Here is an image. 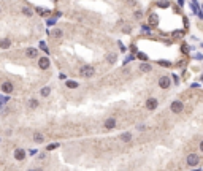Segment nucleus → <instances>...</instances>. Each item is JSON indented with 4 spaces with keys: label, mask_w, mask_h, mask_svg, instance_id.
Returning <instances> with one entry per match:
<instances>
[{
    "label": "nucleus",
    "mask_w": 203,
    "mask_h": 171,
    "mask_svg": "<svg viewBox=\"0 0 203 171\" xmlns=\"http://www.w3.org/2000/svg\"><path fill=\"white\" fill-rule=\"evenodd\" d=\"M94 73H95V70H94V67H89V65H84L79 68V75L83 76V78H92Z\"/></svg>",
    "instance_id": "1"
},
{
    "label": "nucleus",
    "mask_w": 203,
    "mask_h": 171,
    "mask_svg": "<svg viewBox=\"0 0 203 171\" xmlns=\"http://www.w3.org/2000/svg\"><path fill=\"white\" fill-rule=\"evenodd\" d=\"M49 65H51V62H49L48 57H40L38 59V67H40L42 70H48Z\"/></svg>",
    "instance_id": "2"
},
{
    "label": "nucleus",
    "mask_w": 203,
    "mask_h": 171,
    "mask_svg": "<svg viewBox=\"0 0 203 171\" xmlns=\"http://www.w3.org/2000/svg\"><path fill=\"white\" fill-rule=\"evenodd\" d=\"M198 162H200V157L197 154L187 155V165H189V166H195V165H198Z\"/></svg>",
    "instance_id": "3"
},
{
    "label": "nucleus",
    "mask_w": 203,
    "mask_h": 171,
    "mask_svg": "<svg viewBox=\"0 0 203 171\" xmlns=\"http://www.w3.org/2000/svg\"><path fill=\"white\" fill-rule=\"evenodd\" d=\"M170 108H172V111H173L175 114H178V113H181V111H182L184 105H182V103L179 102V100H176V102H173V103H172V106H170Z\"/></svg>",
    "instance_id": "4"
},
{
    "label": "nucleus",
    "mask_w": 203,
    "mask_h": 171,
    "mask_svg": "<svg viewBox=\"0 0 203 171\" xmlns=\"http://www.w3.org/2000/svg\"><path fill=\"white\" fill-rule=\"evenodd\" d=\"M159 85H160L162 89H168L170 85H172V81H170L168 76H162V78L159 79Z\"/></svg>",
    "instance_id": "5"
},
{
    "label": "nucleus",
    "mask_w": 203,
    "mask_h": 171,
    "mask_svg": "<svg viewBox=\"0 0 203 171\" xmlns=\"http://www.w3.org/2000/svg\"><path fill=\"white\" fill-rule=\"evenodd\" d=\"M114 127H116V117H108L105 120V128L107 130H113Z\"/></svg>",
    "instance_id": "6"
},
{
    "label": "nucleus",
    "mask_w": 203,
    "mask_h": 171,
    "mask_svg": "<svg viewBox=\"0 0 203 171\" xmlns=\"http://www.w3.org/2000/svg\"><path fill=\"white\" fill-rule=\"evenodd\" d=\"M14 158H16V160H24L25 158V151L24 149H16V151H14Z\"/></svg>",
    "instance_id": "7"
},
{
    "label": "nucleus",
    "mask_w": 203,
    "mask_h": 171,
    "mask_svg": "<svg viewBox=\"0 0 203 171\" xmlns=\"http://www.w3.org/2000/svg\"><path fill=\"white\" fill-rule=\"evenodd\" d=\"M146 108H148L149 111L155 110V108H157V100H155V98H149L148 102H146Z\"/></svg>",
    "instance_id": "8"
},
{
    "label": "nucleus",
    "mask_w": 203,
    "mask_h": 171,
    "mask_svg": "<svg viewBox=\"0 0 203 171\" xmlns=\"http://www.w3.org/2000/svg\"><path fill=\"white\" fill-rule=\"evenodd\" d=\"M2 90H3L5 94H11L13 92V84H11V82H3V84H2Z\"/></svg>",
    "instance_id": "9"
},
{
    "label": "nucleus",
    "mask_w": 203,
    "mask_h": 171,
    "mask_svg": "<svg viewBox=\"0 0 203 171\" xmlns=\"http://www.w3.org/2000/svg\"><path fill=\"white\" fill-rule=\"evenodd\" d=\"M25 55L30 57V59H33V57H37V55H38V51L35 48H29V49H25Z\"/></svg>",
    "instance_id": "10"
},
{
    "label": "nucleus",
    "mask_w": 203,
    "mask_h": 171,
    "mask_svg": "<svg viewBox=\"0 0 203 171\" xmlns=\"http://www.w3.org/2000/svg\"><path fill=\"white\" fill-rule=\"evenodd\" d=\"M149 24H151V25H157V24H159V17H157V14L152 13L151 16H149Z\"/></svg>",
    "instance_id": "11"
},
{
    "label": "nucleus",
    "mask_w": 203,
    "mask_h": 171,
    "mask_svg": "<svg viewBox=\"0 0 203 171\" xmlns=\"http://www.w3.org/2000/svg\"><path fill=\"white\" fill-rule=\"evenodd\" d=\"M151 70H152V67L149 65V63H140V71L148 73V71H151Z\"/></svg>",
    "instance_id": "12"
},
{
    "label": "nucleus",
    "mask_w": 203,
    "mask_h": 171,
    "mask_svg": "<svg viewBox=\"0 0 203 171\" xmlns=\"http://www.w3.org/2000/svg\"><path fill=\"white\" fill-rule=\"evenodd\" d=\"M33 141H35V143H43V141H45V136L37 132V133H33Z\"/></svg>",
    "instance_id": "13"
},
{
    "label": "nucleus",
    "mask_w": 203,
    "mask_h": 171,
    "mask_svg": "<svg viewBox=\"0 0 203 171\" xmlns=\"http://www.w3.org/2000/svg\"><path fill=\"white\" fill-rule=\"evenodd\" d=\"M10 40H7V38H3V40H0V48L2 49H7V48H10Z\"/></svg>",
    "instance_id": "14"
},
{
    "label": "nucleus",
    "mask_w": 203,
    "mask_h": 171,
    "mask_svg": "<svg viewBox=\"0 0 203 171\" xmlns=\"http://www.w3.org/2000/svg\"><path fill=\"white\" fill-rule=\"evenodd\" d=\"M119 140L124 141V143H129V141L132 140V135H130V133H122V135L119 136Z\"/></svg>",
    "instance_id": "15"
},
{
    "label": "nucleus",
    "mask_w": 203,
    "mask_h": 171,
    "mask_svg": "<svg viewBox=\"0 0 203 171\" xmlns=\"http://www.w3.org/2000/svg\"><path fill=\"white\" fill-rule=\"evenodd\" d=\"M51 35H52V37H56V38H60V37H62V30H59V29H54V30L51 32Z\"/></svg>",
    "instance_id": "16"
},
{
    "label": "nucleus",
    "mask_w": 203,
    "mask_h": 171,
    "mask_svg": "<svg viewBox=\"0 0 203 171\" xmlns=\"http://www.w3.org/2000/svg\"><path fill=\"white\" fill-rule=\"evenodd\" d=\"M67 87H68V89H76V87H78V82H75V81H67Z\"/></svg>",
    "instance_id": "17"
},
{
    "label": "nucleus",
    "mask_w": 203,
    "mask_h": 171,
    "mask_svg": "<svg viewBox=\"0 0 203 171\" xmlns=\"http://www.w3.org/2000/svg\"><path fill=\"white\" fill-rule=\"evenodd\" d=\"M49 92H51V89H49V87H43L42 92H40V94H42L43 97H48V95H49Z\"/></svg>",
    "instance_id": "18"
},
{
    "label": "nucleus",
    "mask_w": 203,
    "mask_h": 171,
    "mask_svg": "<svg viewBox=\"0 0 203 171\" xmlns=\"http://www.w3.org/2000/svg\"><path fill=\"white\" fill-rule=\"evenodd\" d=\"M108 62H110V63H114V62H116V54H108Z\"/></svg>",
    "instance_id": "19"
},
{
    "label": "nucleus",
    "mask_w": 203,
    "mask_h": 171,
    "mask_svg": "<svg viewBox=\"0 0 203 171\" xmlns=\"http://www.w3.org/2000/svg\"><path fill=\"white\" fill-rule=\"evenodd\" d=\"M29 106H30L32 110H35V108L38 106V102L37 100H30V102H29Z\"/></svg>",
    "instance_id": "20"
},
{
    "label": "nucleus",
    "mask_w": 203,
    "mask_h": 171,
    "mask_svg": "<svg viewBox=\"0 0 203 171\" xmlns=\"http://www.w3.org/2000/svg\"><path fill=\"white\" fill-rule=\"evenodd\" d=\"M22 13H24L25 16H32V10H29V8H24V10H22Z\"/></svg>",
    "instance_id": "21"
},
{
    "label": "nucleus",
    "mask_w": 203,
    "mask_h": 171,
    "mask_svg": "<svg viewBox=\"0 0 203 171\" xmlns=\"http://www.w3.org/2000/svg\"><path fill=\"white\" fill-rule=\"evenodd\" d=\"M57 147V144H49L48 146V151H52V149H56Z\"/></svg>",
    "instance_id": "22"
},
{
    "label": "nucleus",
    "mask_w": 203,
    "mask_h": 171,
    "mask_svg": "<svg viewBox=\"0 0 203 171\" xmlns=\"http://www.w3.org/2000/svg\"><path fill=\"white\" fill-rule=\"evenodd\" d=\"M138 57L143 59V60H146V59H148V57H146V54H143V52H140V54H138Z\"/></svg>",
    "instance_id": "23"
},
{
    "label": "nucleus",
    "mask_w": 203,
    "mask_h": 171,
    "mask_svg": "<svg viewBox=\"0 0 203 171\" xmlns=\"http://www.w3.org/2000/svg\"><path fill=\"white\" fill-rule=\"evenodd\" d=\"M159 7H168V3L167 2H159Z\"/></svg>",
    "instance_id": "24"
},
{
    "label": "nucleus",
    "mask_w": 203,
    "mask_h": 171,
    "mask_svg": "<svg viewBox=\"0 0 203 171\" xmlns=\"http://www.w3.org/2000/svg\"><path fill=\"white\" fill-rule=\"evenodd\" d=\"M135 2H137V0H127V3L130 5V7H133V5H135Z\"/></svg>",
    "instance_id": "25"
},
{
    "label": "nucleus",
    "mask_w": 203,
    "mask_h": 171,
    "mask_svg": "<svg viewBox=\"0 0 203 171\" xmlns=\"http://www.w3.org/2000/svg\"><path fill=\"white\" fill-rule=\"evenodd\" d=\"M135 17H137V19H140V17H141V11H137V13H135Z\"/></svg>",
    "instance_id": "26"
},
{
    "label": "nucleus",
    "mask_w": 203,
    "mask_h": 171,
    "mask_svg": "<svg viewBox=\"0 0 203 171\" xmlns=\"http://www.w3.org/2000/svg\"><path fill=\"white\" fill-rule=\"evenodd\" d=\"M124 32H125V33H130V27H129V25H127V27L124 29Z\"/></svg>",
    "instance_id": "27"
},
{
    "label": "nucleus",
    "mask_w": 203,
    "mask_h": 171,
    "mask_svg": "<svg viewBox=\"0 0 203 171\" xmlns=\"http://www.w3.org/2000/svg\"><path fill=\"white\" fill-rule=\"evenodd\" d=\"M200 151L203 152V141H202V143H200Z\"/></svg>",
    "instance_id": "28"
},
{
    "label": "nucleus",
    "mask_w": 203,
    "mask_h": 171,
    "mask_svg": "<svg viewBox=\"0 0 203 171\" xmlns=\"http://www.w3.org/2000/svg\"><path fill=\"white\" fill-rule=\"evenodd\" d=\"M29 171H42V170H29Z\"/></svg>",
    "instance_id": "29"
}]
</instances>
